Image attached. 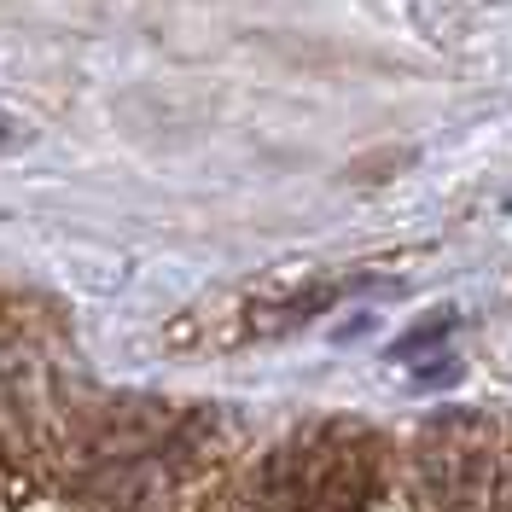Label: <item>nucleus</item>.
<instances>
[{
  "instance_id": "nucleus-2",
  "label": "nucleus",
  "mask_w": 512,
  "mask_h": 512,
  "mask_svg": "<svg viewBox=\"0 0 512 512\" xmlns=\"http://www.w3.org/2000/svg\"><path fill=\"white\" fill-rule=\"evenodd\" d=\"M373 495V460L361 448H326L297 472L291 512H361Z\"/></svg>"
},
{
  "instance_id": "nucleus-4",
  "label": "nucleus",
  "mask_w": 512,
  "mask_h": 512,
  "mask_svg": "<svg viewBox=\"0 0 512 512\" xmlns=\"http://www.w3.org/2000/svg\"><path fill=\"white\" fill-rule=\"evenodd\" d=\"M489 512H512V460L501 466V478L489 489Z\"/></svg>"
},
{
  "instance_id": "nucleus-1",
  "label": "nucleus",
  "mask_w": 512,
  "mask_h": 512,
  "mask_svg": "<svg viewBox=\"0 0 512 512\" xmlns=\"http://www.w3.org/2000/svg\"><path fill=\"white\" fill-rule=\"evenodd\" d=\"M489 460V437L472 414H448L431 437H425V454H419V472H425V489L443 501V507H472L483 495V466Z\"/></svg>"
},
{
  "instance_id": "nucleus-3",
  "label": "nucleus",
  "mask_w": 512,
  "mask_h": 512,
  "mask_svg": "<svg viewBox=\"0 0 512 512\" xmlns=\"http://www.w3.org/2000/svg\"><path fill=\"white\" fill-rule=\"evenodd\" d=\"M443 332H448V315L425 320V326H419L414 338H402V344H396V355H414V350H425V344H437V338H443Z\"/></svg>"
}]
</instances>
